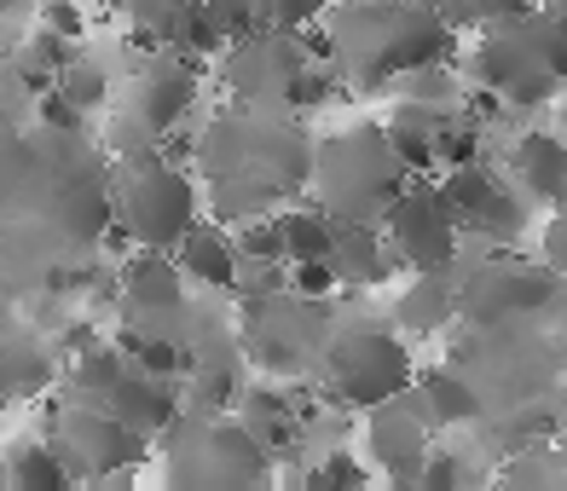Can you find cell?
<instances>
[{
	"label": "cell",
	"instance_id": "52a82bcc",
	"mask_svg": "<svg viewBox=\"0 0 567 491\" xmlns=\"http://www.w3.org/2000/svg\"><path fill=\"white\" fill-rule=\"evenodd\" d=\"M53 446L64 457L70 480L82 474V480H99V485L127 480L151 457V439L140 428H127L105 399H87V394H75L59 410V439H53Z\"/></svg>",
	"mask_w": 567,
	"mask_h": 491
},
{
	"label": "cell",
	"instance_id": "484cf974",
	"mask_svg": "<svg viewBox=\"0 0 567 491\" xmlns=\"http://www.w3.org/2000/svg\"><path fill=\"white\" fill-rule=\"evenodd\" d=\"M64 98H70V105L75 111H99V105H105V98H111V75L105 70H99V64H87V59H70L64 70H59V82H53Z\"/></svg>",
	"mask_w": 567,
	"mask_h": 491
},
{
	"label": "cell",
	"instance_id": "ac0fdd59",
	"mask_svg": "<svg viewBox=\"0 0 567 491\" xmlns=\"http://www.w3.org/2000/svg\"><path fill=\"white\" fill-rule=\"evenodd\" d=\"M452 318H457L452 272H411V290L394 306V330H405V335H441Z\"/></svg>",
	"mask_w": 567,
	"mask_h": 491
},
{
	"label": "cell",
	"instance_id": "f1b7e54d",
	"mask_svg": "<svg viewBox=\"0 0 567 491\" xmlns=\"http://www.w3.org/2000/svg\"><path fill=\"white\" fill-rule=\"evenodd\" d=\"M35 23H41L47 35H64V41H82V30H87V18H82V7H75V0H41Z\"/></svg>",
	"mask_w": 567,
	"mask_h": 491
},
{
	"label": "cell",
	"instance_id": "ffe728a7",
	"mask_svg": "<svg viewBox=\"0 0 567 491\" xmlns=\"http://www.w3.org/2000/svg\"><path fill=\"white\" fill-rule=\"evenodd\" d=\"M324 261L337 267V283H382L394 272V249L377 238V226H337Z\"/></svg>",
	"mask_w": 567,
	"mask_h": 491
},
{
	"label": "cell",
	"instance_id": "f546056e",
	"mask_svg": "<svg viewBox=\"0 0 567 491\" xmlns=\"http://www.w3.org/2000/svg\"><path fill=\"white\" fill-rule=\"evenodd\" d=\"M463 480V462L452 457V451H423V462H417V480H411V485H423V491H452Z\"/></svg>",
	"mask_w": 567,
	"mask_h": 491
},
{
	"label": "cell",
	"instance_id": "44dd1931",
	"mask_svg": "<svg viewBox=\"0 0 567 491\" xmlns=\"http://www.w3.org/2000/svg\"><path fill=\"white\" fill-rule=\"evenodd\" d=\"M7 485H18V491H64L70 469H64L59 446H47V439H12L7 446Z\"/></svg>",
	"mask_w": 567,
	"mask_h": 491
},
{
	"label": "cell",
	"instance_id": "e0dca14e",
	"mask_svg": "<svg viewBox=\"0 0 567 491\" xmlns=\"http://www.w3.org/2000/svg\"><path fill=\"white\" fill-rule=\"evenodd\" d=\"M174 267L186 278H197V283H209V290H231L238 272H244V254H238V243H231L220 226H197L192 220L186 238L174 243Z\"/></svg>",
	"mask_w": 567,
	"mask_h": 491
},
{
	"label": "cell",
	"instance_id": "30bf717a",
	"mask_svg": "<svg viewBox=\"0 0 567 491\" xmlns=\"http://www.w3.org/2000/svg\"><path fill=\"white\" fill-rule=\"evenodd\" d=\"M226 82L238 87L244 98H255V105H290V111H307V105H324L330 98V75L313 70L290 35L278 30H255L244 35V46L231 53L226 64Z\"/></svg>",
	"mask_w": 567,
	"mask_h": 491
},
{
	"label": "cell",
	"instance_id": "83f0119b",
	"mask_svg": "<svg viewBox=\"0 0 567 491\" xmlns=\"http://www.w3.org/2000/svg\"><path fill=\"white\" fill-rule=\"evenodd\" d=\"M238 254L244 261H261V267H284V238H278V220L272 215H249L238 220Z\"/></svg>",
	"mask_w": 567,
	"mask_h": 491
},
{
	"label": "cell",
	"instance_id": "3957f363",
	"mask_svg": "<svg viewBox=\"0 0 567 491\" xmlns=\"http://www.w3.org/2000/svg\"><path fill=\"white\" fill-rule=\"evenodd\" d=\"M307 179H313L319 209L337 226H377L394 191L411 179V168L394 157L382 122H359L348 134H330L324 145H313Z\"/></svg>",
	"mask_w": 567,
	"mask_h": 491
},
{
	"label": "cell",
	"instance_id": "d6986e66",
	"mask_svg": "<svg viewBox=\"0 0 567 491\" xmlns=\"http://www.w3.org/2000/svg\"><path fill=\"white\" fill-rule=\"evenodd\" d=\"M446 122L441 105H423V98H400V105L389 111V122H382V134H389L394 157L411 168V174H434V127Z\"/></svg>",
	"mask_w": 567,
	"mask_h": 491
},
{
	"label": "cell",
	"instance_id": "7402d4cb",
	"mask_svg": "<svg viewBox=\"0 0 567 491\" xmlns=\"http://www.w3.org/2000/svg\"><path fill=\"white\" fill-rule=\"evenodd\" d=\"M75 53H70V41L64 35H47L41 23H35V35L23 41V46H12L7 53V70L18 75V87H30V93H47L59 82V70L70 64Z\"/></svg>",
	"mask_w": 567,
	"mask_h": 491
},
{
	"label": "cell",
	"instance_id": "1f68e13d",
	"mask_svg": "<svg viewBox=\"0 0 567 491\" xmlns=\"http://www.w3.org/2000/svg\"><path fill=\"white\" fill-rule=\"evenodd\" d=\"M307 485H365V469L348 451H330L319 469H307Z\"/></svg>",
	"mask_w": 567,
	"mask_h": 491
},
{
	"label": "cell",
	"instance_id": "6da1fadb",
	"mask_svg": "<svg viewBox=\"0 0 567 491\" xmlns=\"http://www.w3.org/2000/svg\"><path fill=\"white\" fill-rule=\"evenodd\" d=\"M203 168H209V186H215V215L249 220L272 197H290L296 186H307L313 145L284 116H226L203 139Z\"/></svg>",
	"mask_w": 567,
	"mask_h": 491
},
{
	"label": "cell",
	"instance_id": "4316f807",
	"mask_svg": "<svg viewBox=\"0 0 567 491\" xmlns=\"http://www.w3.org/2000/svg\"><path fill=\"white\" fill-rule=\"evenodd\" d=\"M122 353L116 347H87V353H75V394H87V399H105L111 394V382L122 376Z\"/></svg>",
	"mask_w": 567,
	"mask_h": 491
},
{
	"label": "cell",
	"instance_id": "4fadbf2b",
	"mask_svg": "<svg viewBox=\"0 0 567 491\" xmlns=\"http://www.w3.org/2000/svg\"><path fill=\"white\" fill-rule=\"evenodd\" d=\"M429 422L417 417V405H411L405 394H394V399H382V405H371V428H365V439H371V457H377V469L389 474V480H417V462H423V451H429Z\"/></svg>",
	"mask_w": 567,
	"mask_h": 491
},
{
	"label": "cell",
	"instance_id": "5bb4252c",
	"mask_svg": "<svg viewBox=\"0 0 567 491\" xmlns=\"http://www.w3.org/2000/svg\"><path fill=\"white\" fill-rule=\"evenodd\" d=\"M105 405L116 410V417L127 428H140L145 439H157L174 417H179V394H174V376H151V370H134L127 365L116 382H111V394Z\"/></svg>",
	"mask_w": 567,
	"mask_h": 491
},
{
	"label": "cell",
	"instance_id": "2e32d148",
	"mask_svg": "<svg viewBox=\"0 0 567 491\" xmlns=\"http://www.w3.org/2000/svg\"><path fill=\"white\" fill-rule=\"evenodd\" d=\"M509 168H515V179H522V191L533 197V202H545V209H561V186H567V150H561V134H522L515 139V150H509Z\"/></svg>",
	"mask_w": 567,
	"mask_h": 491
},
{
	"label": "cell",
	"instance_id": "277c9868",
	"mask_svg": "<svg viewBox=\"0 0 567 491\" xmlns=\"http://www.w3.org/2000/svg\"><path fill=\"white\" fill-rule=\"evenodd\" d=\"M470 82L493 87L504 105H522V111L550 105L561 93V12L533 7L509 23H493L470 59Z\"/></svg>",
	"mask_w": 567,
	"mask_h": 491
},
{
	"label": "cell",
	"instance_id": "d6a6232c",
	"mask_svg": "<svg viewBox=\"0 0 567 491\" xmlns=\"http://www.w3.org/2000/svg\"><path fill=\"white\" fill-rule=\"evenodd\" d=\"M561 261H567V226H561V215H550V226H545V272H556L561 278Z\"/></svg>",
	"mask_w": 567,
	"mask_h": 491
},
{
	"label": "cell",
	"instance_id": "9a60e30c",
	"mask_svg": "<svg viewBox=\"0 0 567 491\" xmlns=\"http://www.w3.org/2000/svg\"><path fill=\"white\" fill-rule=\"evenodd\" d=\"M405 399L417 405V417L429 422V428H463V422H475L481 410H486V399H481V387L463 376V370H423V376H411V387H405Z\"/></svg>",
	"mask_w": 567,
	"mask_h": 491
},
{
	"label": "cell",
	"instance_id": "8992f818",
	"mask_svg": "<svg viewBox=\"0 0 567 491\" xmlns=\"http://www.w3.org/2000/svg\"><path fill=\"white\" fill-rule=\"evenodd\" d=\"M111 209L122 215L127 238L140 249H174L197 220V191L179 163H163L157 150H145V157L122 163V197Z\"/></svg>",
	"mask_w": 567,
	"mask_h": 491
},
{
	"label": "cell",
	"instance_id": "8fae6325",
	"mask_svg": "<svg viewBox=\"0 0 567 491\" xmlns=\"http://www.w3.org/2000/svg\"><path fill=\"white\" fill-rule=\"evenodd\" d=\"M197 70L203 64L192 53H179V46L168 53L163 46V53L134 75V87H127V116H134L151 139H157L163 127H179V116H186L192 98H197Z\"/></svg>",
	"mask_w": 567,
	"mask_h": 491
},
{
	"label": "cell",
	"instance_id": "ba28073f",
	"mask_svg": "<svg viewBox=\"0 0 567 491\" xmlns=\"http://www.w3.org/2000/svg\"><path fill=\"white\" fill-rule=\"evenodd\" d=\"M174 428L192 439L168 462L174 485H261L272 480V451L261 446V433L231 417H174Z\"/></svg>",
	"mask_w": 567,
	"mask_h": 491
},
{
	"label": "cell",
	"instance_id": "d4e9b609",
	"mask_svg": "<svg viewBox=\"0 0 567 491\" xmlns=\"http://www.w3.org/2000/svg\"><path fill=\"white\" fill-rule=\"evenodd\" d=\"M561 451L556 446H538V439H533V446H515V457L504 462V474H498V485H538V491H561Z\"/></svg>",
	"mask_w": 567,
	"mask_h": 491
},
{
	"label": "cell",
	"instance_id": "5b68a950",
	"mask_svg": "<svg viewBox=\"0 0 567 491\" xmlns=\"http://www.w3.org/2000/svg\"><path fill=\"white\" fill-rule=\"evenodd\" d=\"M324 353V394L348 405V410H371L382 399H394L411 387V353L400 342V330L389 324H371V318H359V324H337L319 342Z\"/></svg>",
	"mask_w": 567,
	"mask_h": 491
},
{
	"label": "cell",
	"instance_id": "9c48e42d",
	"mask_svg": "<svg viewBox=\"0 0 567 491\" xmlns=\"http://www.w3.org/2000/svg\"><path fill=\"white\" fill-rule=\"evenodd\" d=\"M382 238L394 249V267L405 272H446L457 267V215L446 209L441 186L429 174H411L405 186L394 191V202L382 209Z\"/></svg>",
	"mask_w": 567,
	"mask_h": 491
},
{
	"label": "cell",
	"instance_id": "cb8c5ba5",
	"mask_svg": "<svg viewBox=\"0 0 567 491\" xmlns=\"http://www.w3.org/2000/svg\"><path fill=\"white\" fill-rule=\"evenodd\" d=\"M434 12H441L446 30H493V23H509L533 12L538 0H429Z\"/></svg>",
	"mask_w": 567,
	"mask_h": 491
},
{
	"label": "cell",
	"instance_id": "7c38bea8",
	"mask_svg": "<svg viewBox=\"0 0 567 491\" xmlns=\"http://www.w3.org/2000/svg\"><path fill=\"white\" fill-rule=\"evenodd\" d=\"M122 301L127 313H134L140 330H163L186 318V295H179V267L168 261V249H145L127 261L122 272Z\"/></svg>",
	"mask_w": 567,
	"mask_h": 491
},
{
	"label": "cell",
	"instance_id": "4dcf8cb0",
	"mask_svg": "<svg viewBox=\"0 0 567 491\" xmlns=\"http://www.w3.org/2000/svg\"><path fill=\"white\" fill-rule=\"evenodd\" d=\"M35 116L53 127V134H82V111L70 105V98L59 93V87H47V93H35Z\"/></svg>",
	"mask_w": 567,
	"mask_h": 491
},
{
	"label": "cell",
	"instance_id": "7a4b0ae2",
	"mask_svg": "<svg viewBox=\"0 0 567 491\" xmlns=\"http://www.w3.org/2000/svg\"><path fill=\"white\" fill-rule=\"evenodd\" d=\"M330 46L337 59L353 64L365 82H389V75H411L423 64H446L452 30L429 0H348L330 18Z\"/></svg>",
	"mask_w": 567,
	"mask_h": 491
},
{
	"label": "cell",
	"instance_id": "603a6c76",
	"mask_svg": "<svg viewBox=\"0 0 567 491\" xmlns=\"http://www.w3.org/2000/svg\"><path fill=\"white\" fill-rule=\"evenodd\" d=\"M272 220H278V238H284V261H307V254H324V249H330V231H337V220H330L319 202H313V209L272 215Z\"/></svg>",
	"mask_w": 567,
	"mask_h": 491
}]
</instances>
